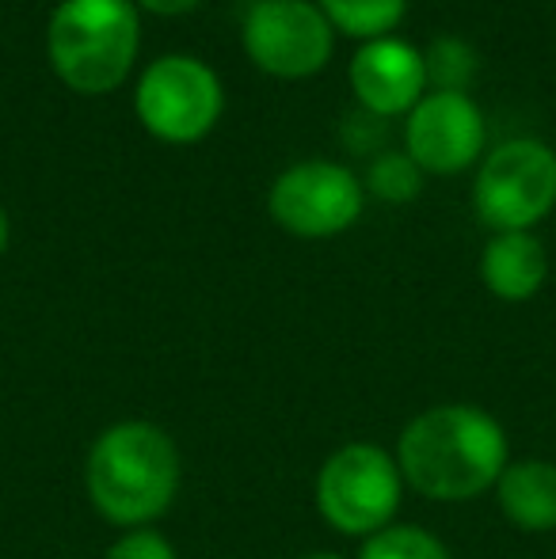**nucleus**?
<instances>
[{"mask_svg":"<svg viewBox=\"0 0 556 559\" xmlns=\"http://www.w3.org/2000/svg\"><path fill=\"white\" fill-rule=\"evenodd\" d=\"M104 559H179L168 537H161L156 530H127Z\"/></svg>","mask_w":556,"mask_h":559,"instance_id":"nucleus-17","label":"nucleus"},{"mask_svg":"<svg viewBox=\"0 0 556 559\" xmlns=\"http://www.w3.org/2000/svg\"><path fill=\"white\" fill-rule=\"evenodd\" d=\"M141 50L134 0H58L46 23V58L66 88L107 96L122 88Z\"/></svg>","mask_w":556,"mask_h":559,"instance_id":"nucleus-3","label":"nucleus"},{"mask_svg":"<svg viewBox=\"0 0 556 559\" xmlns=\"http://www.w3.org/2000/svg\"><path fill=\"white\" fill-rule=\"evenodd\" d=\"M401 495L397 456L370 442L340 445L317 472V510L343 537H374L393 525Z\"/></svg>","mask_w":556,"mask_h":559,"instance_id":"nucleus-6","label":"nucleus"},{"mask_svg":"<svg viewBox=\"0 0 556 559\" xmlns=\"http://www.w3.org/2000/svg\"><path fill=\"white\" fill-rule=\"evenodd\" d=\"M511 445L484 407L438 404L419 412L397 442V468L412 491L435 502H469L499 484Z\"/></svg>","mask_w":556,"mask_h":559,"instance_id":"nucleus-1","label":"nucleus"},{"mask_svg":"<svg viewBox=\"0 0 556 559\" xmlns=\"http://www.w3.org/2000/svg\"><path fill=\"white\" fill-rule=\"evenodd\" d=\"M423 61H427V84L430 92H465L476 76V50L465 43V38L442 35L423 50Z\"/></svg>","mask_w":556,"mask_h":559,"instance_id":"nucleus-15","label":"nucleus"},{"mask_svg":"<svg viewBox=\"0 0 556 559\" xmlns=\"http://www.w3.org/2000/svg\"><path fill=\"white\" fill-rule=\"evenodd\" d=\"M184 461L168 430L149 419L111 423L84 461V491L99 518L122 530H145L179 495Z\"/></svg>","mask_w":556,"mask_h":559,"instance_id":"nucleus-2","label":"nucleus"},{"mask_svg":"<svg viewBox=\"0 0 556 559\" xmlns=\"http://www.w3.org/2000/svg\"><path fill=\"white\" fill-rule=\"evenodd\" d=\"M134 4H138V12H153V15H164V20H171V15L194 12L202 0H134Z\"/></svg>","mask_w":556,"mask_h":559,"instance_id":"nucleus-18","label":"nucleus"},{"mask_svg":"<svg viewBox=\"0 0 556 559\" xmlns=\"http://www.w3.org/2000/svg\"><path fill=\"white\" fill-rule=\"evenodd\" d=\"M358 559H453V556L435 533L419 530V525H386L381 533L366 537Z\"/></svg>","mask_w":556,"mask_h":559,"instance_id":"nucleus-16","label":"nucleus"},{"mask_svg":"<svg viewBox=\"0 0 556 559\" xmlns=\"http://www.w3.org/2000/svg\"><path fill=\"white\" fill-rule=\"evenodd\" d=\"M301 559H343V556H335V552H309V556H301Z\"/></svg>","mask_w":556,"mask_h":559,"instance_id":"nucleus-20","label":"nucleus"},{"mask_svg":"<svg viewBox=\"0 0 556 559\" xmlns=\"http://www.w3.org/2000/svg\"><path fill=\"white\" fill-rule=\"evenodd\" d=\"M499 510L522 533L556 530V464L542 456L511 461L496 484Z\"/></svg>","mask_w":556,"mask_h":559,"instance_id":"nucleus-12","label":"nucleus"},{"mask_svg":"<svg viewBox=\"0 0 556 559\" xmlns=\"http://www.w3.org/2000/svg\"><path fill=\"white\" fill-rule=\"evenodd\" d=\"M8 240H12V222H8V210L0 206V255L8 251Z\"/></svg>","mask_w":556,"mask_h":559,"instance_id":"nucleus-19","label":"nucleus"},{"mask_svg":"<svg viewBox=\"0 0 556 559\" xmlns=\"http://www.w3.org/2000/svg\"><path fill=\"white\" fill-rule=\"evenodd\" d=\"M404 153L427 176H458L488 153V118L469 92H427L404 115Z\"/></svg>","mask_w":556,"mask_h":559,"instance_id":"nucleus-9","label":"nucleus"},{"mask_svg":"<svg viewBox=\"0 0 556 559\" xmlns=\"http://www.w3.org/2000/svg\"><path fill=\"white\" fill-rule=\"evenodd\" d=\"M423 183H427V171L412 160L404 148H386L370 160L363 176L366 194H374L386 206H409L423 194Z\"/></svg>","mask_w":556,"mask_h":559,"instance_id":"nucleus-14","label":"nucleus"},{"mask_svg":"<svg viewBox=\"0 0 556 559\" xmlns=\"http://www.w3.org/2000/svg\"><path fill=\"white\" fill-rule=\"evenodd\" d=\"M481 282L507 305L530 301L549 282V251L534 233H492L481 251Z\"/></svg>","mask_w":556,"mask_h":559,"instance_id":"nucleus-11","label":"nucleus"},{"mask_svg":"<svg viewBox=\"0 0 556 559\" xmlns=\"http://www.w3.org/2000/svg\"><path fill=\"white\" fill-rule=\"evenodd\" d=\"M225 111V88L214 66L194 53H161L134 84V115L149 138L194 145L210 138Z\"/></svg>","mask_w":556,"mask_h":559,"instance_id":"nucleus-4","label":"nucleus"},{"mask_svg":"<svg viewBox=\"0 0 556 559\" xmlns=\"http://www.w3.org/2000/svg\"><path fill=\"white\" fill-rule=\"evenodd\" d=\"M317 8L328 15L335 35L358 38V43L397 35L401 20L409 15V0H317Z\"/></svg>","mask_w":556,"mask_h":559,"instance_id":"nucleus-13","label":"nucleus"},{"mask_svg":"<svg viewBox=\"0 0 556 559\" xmlns=\"http://www.w3.org/2000/svg\"><path fill=\"white\" fill-rule=\"evenodd\" d=\"M347 76L358 107L378 118L409 115L430 92L423 50L401 35H386L358 46Z\"/></svg>","mask_w":556,"mask_h":559,"instance_id":"nucleus-10","label":"nucleus"},{"mask_svg":"<svg viewBox=\"0 0 556 559\" xmlns=\"http://www.w3.org/2000/svg\"><path fill=\"white\" fill-rule=\"evenodd\" d=\"M473 206L492 233H534L556 210V153L537 138L492 145L476 168Z\"/></svg>","mask_w":556,"mask_h":559,"instance_id":"nucleus-5","label":"nucleus"},{"mask_svg":"<svg viewBox=\"0 0 556 559\" xmlns=\"http://www.w3.org/2000/svg\"><path fill=\"white\" fill-rule=\"evenodd\" d=\"M366 210V187L347 164L297 160L279 171L268 191V214L297 240H332Z\"/></svg>","mask_w":556,"mask_h":559,"instance_id":"nucleus-7","label":"nucleus"},{"mask_svg":"<svg viewBox=\"0 0 556 559\" xmlns=\"http://www.w3.org/2000/svg\"><path fill=\"white\" fill-rule=\"evenodd\" d=\"M240 46L260 73L309 81L332 61L335 31L312 0H252L240 20Z\"/></svg>","mask_w":556,"mask_h":559,"instance_id":"nucleus-8","label":"nucleus"}]
</instances>
